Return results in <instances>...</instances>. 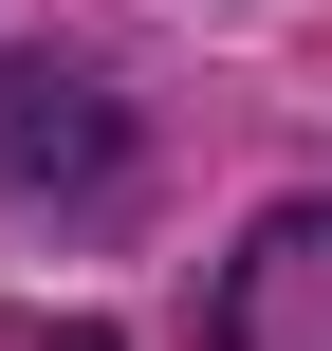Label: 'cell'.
<instances>
[{
	"instance_id": "1",
	"label": "cell",
	"mask_w": 332,
	"mask_h": 351,
	"mask_svg": "<svg viewBox=\"0 0 332 351\" xmlns=\"http://www.w3.org/2000/svg\"><path fill=\"white\" fill-rule=\"evenodd\" d=\"M0 185H18V204H111V185H129L111 74H74V56H0Z\"/></svg>"
},
{
	"instance_id": "2",
	"label": "cell",
	"mask_w": 332,
	"mask_h": 351,
	"mask_svg": "<svg viewBox=\"0 0 332 351\" xmlns=\"http://www.w3.org/2000/svg\"><path fill=\"white\" fill-rule=\"evenodd\" d=\"M222 351H332V204H277L240 259H222Z\"/></svg>"
},
{
	"instance_id": "3",
	"label": "cell",
	"mask_w": 332,
	"mask_h": 351,
	"mask_svg": "<svg viewBox=\"0 0 332 351\" xmlns=\"http://www.w3.org/2000/svg\"><path fill=\"white\" fill-rule=\"evenodd\" d=\"M18 351H111V315H37V333H18Z\"/></svg>"
}]
</instances>
